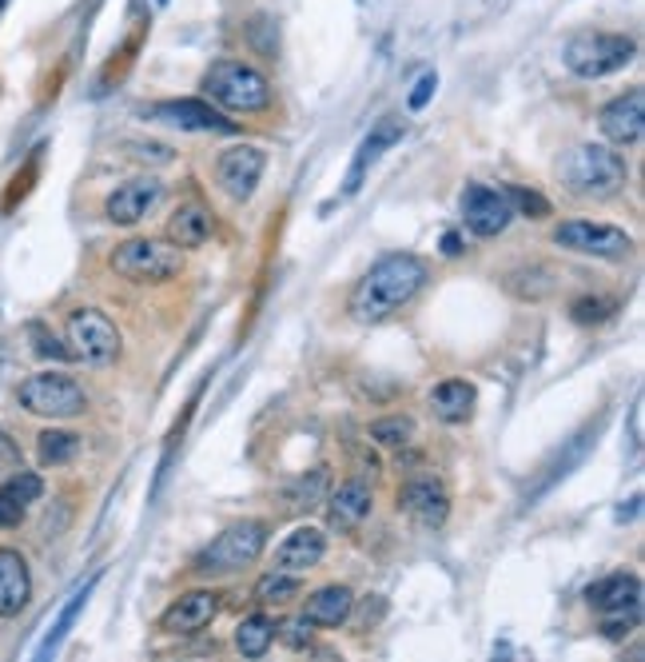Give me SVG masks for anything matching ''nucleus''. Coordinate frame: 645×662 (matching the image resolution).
<instances>
[{"mask_svg": "<svg viewBox=\"0 0 645 662\" xmlns=\"http://www.w3.org/2000/svg\"><path fill=\"white\" fill-rule=\"evenodd\" d=\"M152 116L179 128V133H236V121L215 112L207 100H164L152 109Z\"/></svg>", "mask_w": 645, "mask_h": 662, "instance_id": "obj_16", "label": "nucleus"}, {"mask_svg": "<svg viewBox=\"0 0 645 662\" xmlns=\"http://www.w3.org/2000/svg\"><path fill=\"white\" fill-rule=\"evenodd\" d=\"M164 200V184L155 180V176H136V180L119 184L116 192L104 200V216L119 228H131V224H140L155 204Z\"/></svg>", "mask_w": 645, "mask_h": 662, "instance_id": "obj_15", "label": "nucleus"}, {"mask_svg": "<svg viewBox=\"0 0 645 662\" xmlns=\"http://www.w3.org/2000/svg\"><path fill=\"white\" fill-rule=\"evenodd\" d=\"M215 232V220L212 212L203 204H179L167 220V240L176 243V248H203V243L212 240Z\"/></svg>", "mask_w": 645, "mask_h": 662, "instance_id": "obj_24", "label": "nucleus"}, {"mask_svg": "<svg viewBox=\"0 0 645 662\" xmlns=\"http://www.w3.org/2000/svg\"><path fill=\"white\" fill-rule=\"evenodd\" d=\"M475 403L478 396L466 379H442V384L430 391V411H434L442 423H466L475 415Z\"/></svg>", "mask_w": 645, "mask_h": 662, "instance_id": "obj_25", "label": "nucleus"}, {"mask_svg": "<svg viewBox=\"0 0 645 662\" xmlns=\"http://www.w3.org/2000/svg\"><path fill=\"white\" fill-rule=\"evenodd\" d=\"M597 128L606 136L609 145L618 148H630L642 140L645 133V92L642 88H630V92H621L606 104V109L597 112Z\"/></svg>", "mask_w": 645, "mask_h": 662, "instance_id": "obj_13", "label": "nucleus"}, {"mask_svg": "<svg viewBox=\"0 0 645 662\" xmlns=\"http://www.w3.org/2000/svg\"><path fill=\"white\" fill-rule=\"evenodd\" d=\"M33 599V571L16 547H0V619H16Z\"/></svg>", "mask_w": 645, "mask_h": 662, "instance_id": "obj_19", "label": "nucleus"}, {"mask_svg": "<svg viewBox=\"0 0 645 662\" xmlns=\"http://www.w3.org/2000/svg\"><path fill=\"white\" fill-rule=\"evenodd\" d=\"M614 312H618V300H602V296H582V300L570 303L573 324H602Z\"/></svg>", "mask_w": 645, "mask_h": 662, "instance_id": "obj_32", "label": "nucleus"}, {"mask_svg": "<svg viewBox=\"0 0 645 662\" xmlns=\"http://www.w3.org/2000/svg\"><path fill=\"white\" fill-rule=\"evenodd\" d=\"M4 4H9V0H0V9H4Z\"/></svg>", "mask_w": 645, "mask_h": 662, "instance_id": "obj_40", "label": "nucleus"}, {"mask_svg": "<svg viewBox=\"0 0 645 662\" xmlns=\"http://www.w3.org/2000/svg\"><path fill=\"white\" fill-rule=\"evenodd\" d=\"M434 88H439V76H434V73H422V76H418L415 92L406 97V109H410V112H422V109L430 104V97H434Z\"/></svg>", "mask_w": 645, "mask_h": 662, "instance_id": "obj_35", "label": "nucleus"}, {"mask_svg": "<svg viewBox=\"0 0 645 662\" xmlns=\"http://www.w3.org/2000/svg\"><path fill=\"white\" fill-rule=\"evenodd\" d=\"M299 590H303V578L299 575H291V571H267L251 587V599H255V607H287L291 599H299Z\"/></svg>", "mask_w": 645, "mask_h": 662, "instance_id": "obj_27", "label": "nucleus"}, {"mask_svg": "<svg viewBox=\"0 0 645 662\" xmlns=\"http://www.w3.org/2000/svg\"><path fill=\"white\" fill-rule=\"evenodd\" d=\"M355 611V590L343 587V583H331V587H319L307 595V607H303V619L311 626H343Z\"/></svg>", "mask_w": 645, "mask_h": 662, "instance_id": "obj_22", "label": "nucleus"}, {"mask_svg": "<svg viewBox=\"0 0 645 662\" xmlns=\"http://www.w3.org/2000/svg\"><path fill=\"white\" fill-rule=\"evenodd\" d=\"M160 4H164V0H160Z\"/></svg>", "mask_w": 645, "mask_h": 662, "instance_id": "obj_41", "label": "nucleus"}, {"mask_svg": "<svg viewBox=\"0 0 645 662\" xmlns=\"http://www.w3.org/2000/svg\"><path fill=\"white\" fill-rule=\"evenodd\" d=\"M108 264L116 276L131 279V284H164V279H176L184 272V248H176L172 240L136 236V240L116 243Z\"/></svg>", "mask_w": 645, "mask_h": 662, "instance_id": "obj_6", "label": "nucleus"}, {"mask_svg": "<svg viewBox=\"0 0 645 662\" xmlns=\"http://www.w3.org/2000/svg\"><path fill=\"white\" fill-rule=\"evenodd\" d=\"M558 176L561 184H566L573 196H582V200H609V196H618L621 188H625L630 168H625L621 152H614V148L578 145L561 157Z\"/></svg>", "mask_w": 645, "mask_h": 662, "instance_id": "obj_2", "label": "nucleus"}, {"mask_svg": "<svg viewBox=\"0 0 645 662\" xmlns=\"http://www.w3.org/2000/svg\"><path fill=\"white\" fill-rule=\"evenodd\" d=\"M92 587H96V578H88V583H84V587L76 590V595H72V602H68V607H64V611H60V619H56V623H52V630H48V638H45V647H40V659H48V654H52V650H56L60 642H64V635H68L72 619H76V614H80V607H84V602H88V595H92Z\"/></svg>", "mask_w": 645, "mask_h": 662, "instance_id": "obj_30", "label": "nucleus"}, {"mask_svg": "<svg viewBox=\"0 0 645 662\" xmlns=\"http://www.w3.org/2000/svg\"><path fill=\"white\" fill-rule=\"evenodd\" d=\"M33 336H36V351H40V355H52V360H68V355H72L68 348H60L56 339L48 336L45 327H33Z\"/></svg>", "mask_w": 645, "mask_h": 662, "instance_id": "obj_37", "label": "nucleus"}, {"mask_svg": "<svg viewBox=\"0 0 645 662\" xmlns=\"http://www.w3.org/2000/svg\"><path fill=\"white\" fill-rule=\"evenodd\" d=\"M637 57V40L625 33H573L561 49V64L582 80H602Z\"/></svg>", "mask_w": 645, "mask_h": 662, "instance_id": "obj_4", "label": "nucleus"}, {"mask_svg": "<svg viewBox=\"0 0 645 662\" xmlns=\"http://www.w3.org/2000/svg\"><path fill=\"white\" fill-rule=\"evenodd\" d=\"M322 487H327V467H315V471H311V479L295 483V491H291V507H295V511H311V507H319Z\"/></svg>", "mask_w": 645, "mask_h": 662, "instance_id": "obj_33", "label": "nucleus"}, {"mask_svg": "<svg viewBox=\"0 0 645 662\" xmlns=\"http://www.w3.org/2000/svg\"><path fill=\"white\" fill-rule=\"evenodd\" d=\"M68 344H72V355L84 363H92V367H108V363H116L119 355V327L108 320L100 308H76L68 312Z\"/></svg>", "mask_w": 645, "mask_h": 662, "instance_id": "obj_8", "label": "nucleus"}, {"mask_svg": "<svg viewBox=\"0 0 645 662\" xmlns=\"http://www.w3.org/2000/svg\"><path fill=\"white\" fill-rule=\"evenodd\" d=\"M322 554H327V535L319 527H295L275 547L271 566L275 571H291V575H307V571H315L322 563Z\"/></svg>", "mask_w": 645, "mask_h": 662, "instance_id": "obj_18", "label": "nucleus"}, {"mask_svg": "<svg viewBox=\"0 0 645 662\" xmlns=\"http://www.w3.org/2000/svg\"><path fill=\"white\" fill-rule=\"evenodd\" d=\"M131 148V157L136 160H143V164H172V148L167 145H155V140H136V145H128Z\"/></svg>", "mask_w": 645, "mask_h": 662, "instance_id": "obj_36", "label": "nucleus"}, {"mask_svg": "<svg viewBox=\"0 0 645 662\" xmlns=\"http://www.w3.org/2000/svg\"><path fill=\"white\" fill-rule=\"evenodd\" d=\"M203 92L227 112H263L271 104L267 76L243 61H215L203 73Z\"/></svg>", "mask_w": 645, "mask_h": 662, "instance_id": "obj_5", "label": "nucleus"}, {"mask_svg": "<svg viewBox=\"0 0 645 662\" xmlns=\"http://www.w3.org/2000/svg\"><path fill=\"white\" fill-rule=\"evenodd\" d=\"M427 284V264L415 252H391L367 267L351 291V315L358 324H382L394 312H403Z\"/></svg>", "mask_w": 645, "mask_h": 662, "instance_id": "obj_1", "label": "nucleus"}, {"mask_svg": "<svg viewBox=\"0 0 645 662\" xmlns=\"http://www.w3.org/2000/svg\"><path fill=\"white\" fill-rule=\"evenodd\" d=\"M40 495H45V479L36 471H16L0 487V527H16L28 515V507L40 503Z\"/></svg>", "mask_w": 645, "mask_h": 662, "instance_id": "obj_23", "label": "nucleus"}, {"mask_svg": "<svg viewBox=\"0 0 645 662\" xmlns=\"http://www.w3.org/2000/svg\"><path fill=\"white\" fill-rule=\"evenodd\" d=\"M554 243L573 255H594V260H625L633 252V236L614 224H594V220H566L554 228Z\"/></svg>", "mask_w": 645, "mask_h": 662, "instance_id": "obj_9", "label": "nucleus"}, {"mask_svg": "<svg viewBox=\"0 0 645 662\" xmlns=\"http://www.w3.org/2000/svg\"><path fill=\"white\" fill-rule=\"evenodd\" d=\"M76 451H80V435H72V432H40V439H36V459H40V467L72 463Z\"/></svg>", "mask_w": 645, "mask_h": 662, "instance_id": "obj_28", "label": "nucleus"}, {"mask_svg": "<svg viewBox=\"0 0 645 662\" xmlns=\"http://www.w3.org/2000/svg\"><path fill=\"white\" fill-rule=\"evenodd\" d=\"M275 638H283L291 650H307L311 647V623L299 614V619H291V623L275 626Z\"/></svg>", "mask_w": 645, "mask_h": 662, "instance_id": "obj_34", "label": "nucleus"}, {"mask_svg": "<svg viewBox=\"0 0 645 662\" xmlns=\"http://www.w3.org/2000/svg\"><path fill=\"white\" fill-rule=\"evenodd\" d=\"M458 208H463L466 228L475 232L478 240H494V236H502L514 220L506 196H502L498 188H486V184H466Z\"/></svg>", "mask_w": 645, "mask_h": 662, "instance_id": "obj_11", "label": "nucleus"}, {"mask_svg": "<svg viewBox=\"0 0 645 662\" xmlns=\"http://www.w3.org/2000/svg\"><path fill=\"white\" fill-rule=\"evenodd\" d=\"M442 252H446V255H458V252H463V240H458L454 232H446V236H442Z\"/></svg>", "mask_w": 645, "mask_h": 662, "instance_id": "obj_39", "label": "nucleus"}, {"mask_svg": "<svg viewBox=\"0 0 645 662\" xmlns=\"http://www.w3.org/2000/svg\"><path fill=\"white\" fill-rule=\"evenodd\" d=\"M219 595L215 590H184L179 599H172V607H167L164 614H160V630L172 638H191L200 635V630H207V626L215 623V614H219Z\"/></svg>", "mask_w": 645, "mask_h": 662, "instance_id": "obj_12", "label": "nucleus"}, {"mask_svg": "<svg viewBox=\"0 0 645 662\" xmlns=\"http://www.w3.org/2000/svg\"><path fill=\"white\" fill-rule=\"evenodd\" d=\"M506 204H510L514 216H526V220H546L554 208H549V200L542 192H534V188H518V184H510L506 188Z\"/></svg>", "mask_w": 645, "mask_h": 662, "instance_id": "obj_31", "label": "nucleus"}, {"mask_svg": "<svg viewBox=\"0 0 645 662\" xmlns=\"http://www.w3.org/2000/svg\"><path fill=\"white\" fill-rule=\"evenodd\" d=\"M16 403L40 420H76L88 408L84 387L64 372H36L16 387Z\"/></svg>", "mask_w": 645, "mask_h": 662, "instance_id": "obj_7", "label": "nucleus"}, {"mask_svg": "<svg viewBox=\"0 0 645 662\" xmlns=\"http://www.w3.org/2000/svg\"><path fill=\"white\" fill-rule=\"evenodd\" d=\"M370 507H375V495L363 479H343L339 487L331 491L327 499V523L334 530H355L363 527V519L370 515Z\"/></svg>", "mask_w": 645, "mask_h": 662, "instance_id": "obj_20", "label": "nucleus"}, {"mask_svg": "<svg viewBox=\"0 0 645 662\" xmlns=\"http://www.w3.org/2000/svg\"><path fill=\"white\" fill-rule=\"evenodd\" d=\"M590 607L602 614H630V611H642V578L637 575H606L602 583L585 590Z\"/></svg>", "mask_w": 645, "mask_h": 662, "instance_id": "obj_21", "label": "nucleus"}, {"mask_svg": "<svg viewBox=\"0 0 645 662\" xmlns=\"http://www.w3.org/2000/svg\"><path fill=\"white\" fill-rule=\"evenodd\" d=\"M403 133H406V124L399 121V116H382L375 128H370V136L358 145V157H355V164H351V172H346V180H343V196H355L358 188H363V180H367V172L375 168L382 160V152L387 148H394L399 140H403Z\"/></svg>", "mask_w": 645, "mask_h": 662, "instance_id": "obj_17", "label": "nucleus"}, {"mask_svg": "<svg viewBox=\"0 0 645 662\" xmlns=\"http://www.w3.org/2000/svg\"><path fill=\"white\" fill-rule=\"evenodd\" d=\"M263 168H267V152L255 145H236L227 148L224 157L215 160V180H219V188H224L231 200H251L255 196V188H260L263 180Z\"/></svg>", "mask_w": 645, "mask_h": 662, "instance_id": "obj_10", "label": "nucleus"}, {"mask_svg": "<svg viewBox=\"0 0 645 662\" xmlns=\"http://www.w3.org/2000/svg\"><path fill=\"white\" fill-rule=\"evenodd\" d=\"M263 551H267V523H260V519H243V523H231L227 530H219V535L191 559V571L203 578L236 575L243 566L260 563Z\"/></svg>", "mask_w": 645, "mask_h": 662, "instance_id": "obj_3", "label": "nucleus"}, {"mask_svg": "<svg viewBox=\"0 0 645 662\" xmlns=\"http://www.w3.org/2000/svg\"><path fill=\"white\" fill-rule=\"evenodd\" d=\"M275 626L279 623L267 619V614H248V619L236 626V650L243 659H263L275 642Z\"/></svg>", "mask_w": 645, "mask_h": 662, "instance_id": "obj_26", "label": "nucleus"}, {"mask_svg": "<svg viewBox=\"0 0 645 662\" xmlns=\"http://www.w3.org/2000/svg\"><path fill=\"white\" fill-rule=\"evenodd\" d=\"M399 507H403L406 515L415 519L418 527H442L446 515H451V491L442 487V479L434 475H415V479L403 483V491H399Z\"/></svg>", "mask_w": 645, "mask_h": 662, "instance_id": "obj_14", "label": "nucleus"}, {"mask_svg": "<svg viewBox=\"0 0 645 662\" xmlns=\"http://www.w3.org/2000/svg\"><path fill=\"white\" fill-rule=\"evenodd\" d=\"M415 420L410 415H387V420H375L370 423V439L382 447H410L415 444Z\"/></svg>", "mask_w": 645, "mask_h": 662, "instance_id": "obj_29", "label": "nucleus"}, {"mask_svg": "<svg viewBox=\"0 0 645 662\" xmlns=\"http://www.w3.org/2000/svg\"><path fill=\"white\" fill-rule=\"evenodd\" d=\"M21 463V451L12 447V439H4V432H0V471H9Z\"/></svg>", "mask_w": 645, "mask_h": 662, "instance_id": "obj_38", "label": "nucleus"}]
</instances>
